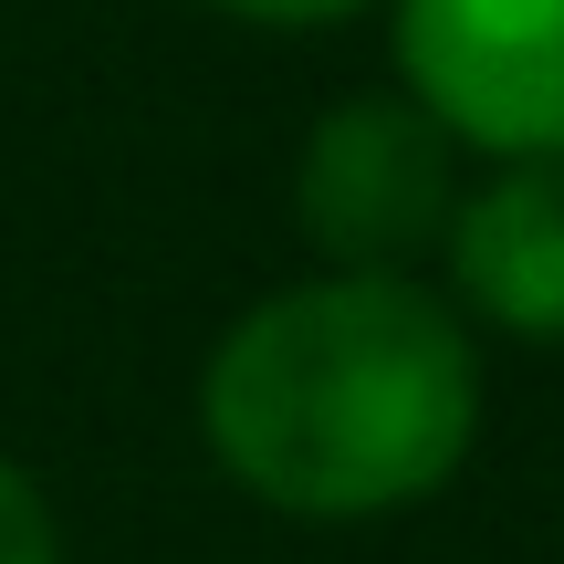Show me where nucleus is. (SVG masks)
Instances as JSON below:
<instances>
[{"mask_svg": "<svg viewBox=\"0 0 564 564\" xmlns=\"http://www.w3.org/2000/svg\"><path fill=\"white\" fill-rule=\"evenodd\" d=\"M199 429L251 502L293 523H377L470 460L481 356L408 272H324L220 335Z\"/></svg>", "mask_w": 564, "mask_h": 564, "instance_id": "f257e3e1", "label": "nucleus"}, {"mask_svg": "<svg viewBox=\"0 0 564 564\" xmlns=\"http://www.w3.org/2000/svg\"><path fill=\"white\" fill-rule=\"evenodd\" d=\"M449 126L419 95H345L293 158V220L335 272H398L449 230Z\"/></svg>", "mask_w": 564, "mask_h": 564, "instance_id": "f03ea898", "label": "nucleus"}, {"mask_svg": "<svg viewBox=\"0 0 564 564\" xmlns=\"http://www.w3.org/2000/svg\"><path fill=\"white\" fill-rule=\"evenodd\" d=\"M449 272L502 335L564 345V158H502L449 209Z\"/></svg>", "mask_w": 564, "mask_h": 564, "instance_id": "20e7f679", "label": "nucleus"}, {"mask_svg": "<svg viewBox=\"0 0 564 564\" xmlns=\"http://www.w3.org/2000/svg\"><path fill=\"white\" fill-rule=\"evenodd\" d=\"M398 74L449 137L564 158V0H398Z\"/></svg>", "mask_w": 564, "mask_h": 564, "instance_id": "7ed1b4c3", "label": "nucleus"}, {"mask_svg": "<svg viewBox=\"0 0 564 564\" xmlns=\"http://www.w3.org/2000/svg\"><path fill=\"white\" fill-rule=\"evenodd\" d=\"M220 11L262 21V32H324V21H356L366 0H220Z\"/></svg>", "mask_w": 564, "mask_h": 564, "instance_id": "423d86ee", "label": "nucleus"}, {"mask_svg": "<svg viewBox=\"0 0 564 564\" xmlns=\"http://www.w3.org/2000/svg\"><path fill=\"white\" fill-rule=\"evenodd\" d=\"M0 564H63L53 502H42L32 470H11V460H0Z\"/></svg>", "mask_w": 564, "mask_h": 564, "instance_id": "39448f33", "label": "nucleus"}]
</instances>
